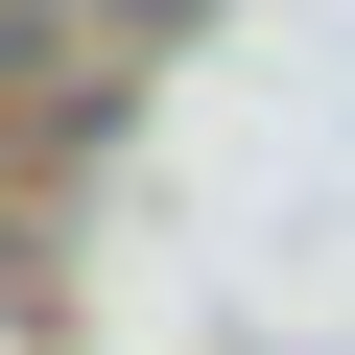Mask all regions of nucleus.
Returning a JSON list of instances; mask_svg holds the SVG:
<instances>
[{
  "label": "nucleus",
  "instance_id": "obj_2",
  "mask_svg": "<svg viewBox=\"0 0 355 355\" xmlns=\"http://www.w3.org/2000/svg\"><path fill=\"white\" fill-rule=\"evenodd\" d=\"M119 24H190V0H119Z\"/></svg>",
  "mask_w": 355,
  "mask_h": 355
},
{
  "label": "nucleus",
  "instance_id": "obj_1",
  "mask_svg": "<svg viewBox=\"0 0 355 355\" xmlns=\"http://www.w3.org/2000/svg\"><path fill=\"white\" fill-rule=\"evenodd\" d=\"M24 48H48V0H0V71H24Z\"/></svg>",
  "mask_w": 355,
  "mask_h": 355
}]
</instances>
